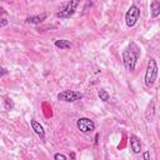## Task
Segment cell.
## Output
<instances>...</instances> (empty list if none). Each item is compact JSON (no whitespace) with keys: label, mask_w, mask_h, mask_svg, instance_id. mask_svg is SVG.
<instances>
[{"label":"cell","mask_w":160,"mask_h":160,"mask_svg":"<svg viewBox=\"0 0 160 160\" xmlns=\"http://www.w3.org/2000/svg\"><path fill=\"white\" fill-rule=\"evenodd\" d=\"M139 56H140V48L135 42H130L122 50L121 59H122V64H124V66L128 71H134L135 70Z\"/></svg>","instance_id":"6da1fadb"},{"label":"cell","mask_w":160,"mask_h":160,"mask_svg":"<svg viewBox=\"0 0 160 160\" xmlns=\"http://www.w3.org/2000/svg\"><path fill=\"white\" fill-rule=\"evenodd\" d=\"M158 74H159V68L156 64V60L150 59L148 61V66H146V71H145V85L148 88H151L156 79H158Z\"/></svg>","instance_id":"7a4b0ae2"},{"label":"cell","mask_w":160,"mask_h":160,"mask_svg":"<svg viewBox=\"0 0 160 160\" xmlns=\"http://www.w3.org/2000/svg\"><path fill=\"white\" fill-rule=\"evenodd\" d=\"M139 18H140V9L136 5H131L125 14V22L129 28H132L136 25Z\"/></svg>","instance_id":"3957f363"},{"label":"cell","mask_w":160,"mask_h":160,"mask_svg":"<svg viewBox=\"0 0 160 160\" xmlns=\"http://www.w3.org/2000/svg\"><path fill=\"white\" fill-rule=\"evenodd\" d=\"M82 99V94L75 90H64L58 94V100L65 101V102H74Z\"/></svg>","instance_id":"277c9868"},{"label":"cell","mask_w":160,"mask_h":160,"mask_svg":"<svg viewBox=\"0 0 160 160\" xmlns=\"http://www.w3.org/2000/svg\"><path fill=\"white\" fill-rule=\"evenodd\" d=\"M76 128L80 130V132L82 134H88V132H91L95 130L96 125L95 122L89 119V118H80L76 120Z\"/></svg>","instance_id":"5b68a950"},{"label":"cell","mask_w":160,"mask_h":160,"mask_svg":"<svg viewBox=\"0 0 160 160\" xmlns=\"http://www.w3.org/2000/svg\"><path fill=\"white\" fill-rule=\"evenodd\" d=\"M79 2H80V0H70L68 2V5L65 6V9L62 11L56 12L55 16L56 18H60V19H68V18L72 16L74 12H75V10H76V8H78V5H79Z\"/></svg>","instance_id":"8992f818"},{"label":"cell","mask_w":160,"mask_h":160,"mask_svg":"<svg viewBox=\"0 0 160 160\" xmlns=\"http://www.w3.org/2000/svg\"><path fill=\"white\" fill-rule=\"evenodd\" d=\"M130 146H131V150L132 152L135 154H139L141 151V141L140 139L136 136V135H130Z\"/></svg>","instance_id":"52a82bcc"},{"label":"cell","mask_w":160,"mask_h":160,"mask_svg":"<svg viewBox=\"0 0 160 160\" xmlns=\"http://www.w3.org/2000/svg\"><path fill=\"white\" fill-rule=\"evenodd\" d=\"M30 125L38 136H40L41 139H45V130H44L42 125H40V122H38L36 120H30Z\"/></svg>","instance_id":"ba28073f"},{"label":"cell","mask_w":160,"mask_h":160,"mask_svg":"<svg viewBox=\"0 0 160 160\" xmlns=\"http://www.w3.org/2000/svg\"><path fill=\"white\" fill-rule=\"evenodd\" d=\"M46 19V14H39V15H31L26 18V22L31 24V25H38L41 24L44 20Z\"/></svg>","instance_id":"9c48e42d"},{"label":"cell","mask_w":160,"mask_h":160,"mask_svg":"<svg viewBox=\"0 0 160 160\" xmlns=\"http://www.w3.org/2000/svg\"><path fill=\"white\" fill-rule=\"evenodd\" d=\"M150 14H151V18H154V19L160 16V0H151Z\"/></svg>","instance_id":"30bf717a"},{"label":"cell","mask_w":160,"mask_h":160,"mask_svg":"<svg viewBox=\"0 0 160 160\" xmlns=\"http://www.w3.org/2000/svg\"><path fill=\"white\" fill-rule=\"evenodd\" d=\"M154 112H155V102H154V100H150V102L146 108V111H145V119L148 121H152Z\"/></svg>","instance_id":"8fae6325"},{"label":"cell","mask_w":160,"mask_h":160,"mask_svg":"<svg viewBox=\"0 0 160 160\" xmlns=\"http://www.w3.org/2000/svg\"><path fill=\"white\" fill-rule=\"evenodd\" d=\"M54 45L56 46V48H59L60 50H69L72 45H71V42L69 41V40H65V39H60V40H55V42H54Z\"/></svg>","instance_id":"7c38bea8"},{"label":"cell","mask_w":160,"mask_h":160,"mask_svg":"<svg viewBox=\"0 0 160 160\" xmlns=\"http://www.w3.org/2000/svg\"><path fill=\"white\" fill-rule=\"evenodd\" d=\"M98 96H99V99H100L101 101H104V102H108V101L110 100V95H109V92H108L106 90H104V89L98 90Z\"/></svg>","instance_id":"4fadbf2b"},{"label":"cell","mask_w":160,"mask_h":160,"mask_svg":"<svg viewBox=\"0 0 160 160\" xmlns=\"http://www.w3.org/2000/svg\"><path fill=\"white\" fill-rule=\"evenodd\" d=\"M4 108H5L6 110H12L14 102H12V100H11L10 98H5V100H4Z\"/></svg>","instance_id":"5bb4252c"},{"label":"cell","mask_w":160,"mask_h":160,"mask_svg":"<svg viewBox=\"0 0 160 160\" xmlns=\"http://www.w3.org/2000/svg\"><path fill=\"white\" fill-rule=\"evenodd\" d=\"M54 159H55V160H66V156H65L64 154L56 152V154H54Z\"/></svg>","instance_id":"9a60e30c"},{"label":"cell","mask_w":160,"mask_h":160,"mask_svg":"<svg viewBox=\"0 0 160 160\" xmlns=\"http://www.w3.org/2000/svg\"><path fill=\"white\" fill-rule=\"evenodd\" d=\"M8 24H9V21H8L6 19H1V22H0V26H1V28H5Z\"/></svg>","instance_id":"2e32d148"},{"label":"cell","mask_w":160,"mask_h":160,"mask_svg":"<svg viewBox=\"0 0 160 160\" xmlns=\"http://www.w3.org/2000/svg\"><path fill=\"white\" fill-rule=\"evenodd\" d=\"M144 159H145V160H149V159H150V152H149V151H145V152H144Z\"/></svg>","instance_id":"e0dca14e"},{"label":"cell","mask_w":160,"mask_h":160,"mask_svg":"<svg viewBox=\"0 0 160 160\" xmlns=\"http://www.w3.org/2000/svg\"><path fill=\"white\" fill-rule=\"evenodd\" d=\"M8 72H9V71H8V70H6L5 68H1V78H2L4 75H6Z\"/></svg>","instance_id":"ac0fdd59"},{"label":"cell","mask_w":160,"mask_h":160,"mask_svg":"<svg viewBox=\"0 0 160 160\" xmlns=\"http://www.w3.org/2000/svg\"><path fill=\"white\" fill-rule=\"evenodd\" d=\"M99 136H100L99 134L95 135V145H98V142H99Z\"/></svg>","instance_id":"d6986e66"},{"label":"cell","mask_w":160,"mask_h":160,"mask_svg":"<svg viewBox=\"0 0 160 160\" xmlns=\"http://www.w3.org/2000/svg\"><path fill=\"white\" fill-rule=\"evenodd\" d=\"M70 158H71V159H75V152H71V154H70Z\"/></svg>","instance_id":"ffe728a7"},{"label":"cell","mask_w":160,"mask_h":160,"mask_svg":"<svg viewBox=\"0 0 160 160\" xmlns=\"http://www.w3.org/2000/svg\"><path fill=\"white\" fill-rule=\"evenodd\" d=\"M91 4H92V0H89V2H88V5H91ZM88 5H86V6H88Z\"/></svg>","instance_id":"44dd1931"}]
</instances>
